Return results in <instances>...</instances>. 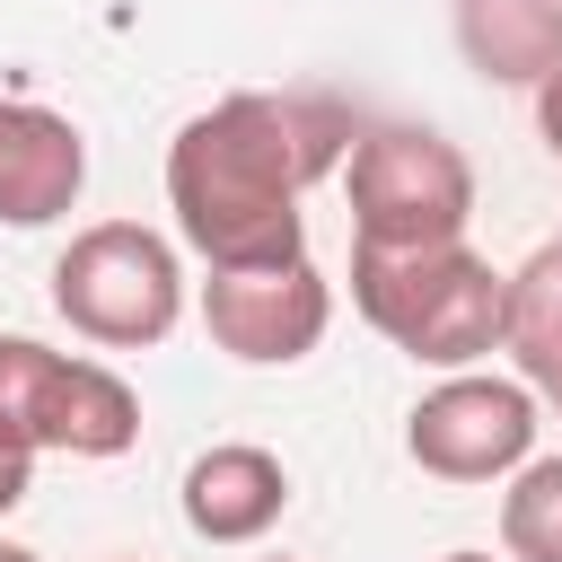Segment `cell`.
Wrapping results in <instances>:
<instances>
[{
  "instance_id": "obj_1",
  "label": "cell",
  "mask_w": 562,
  "mask_h": 562,
  "mask_svg": "<svg viewBox=\"0 0 562 562\" xmlns=\"http://www.w3.org/2000/svg\"><path fill=\"white\" fill-rule=\"evenodd\" d=\"M351 114L334 97H220L211 114H193L167 140V211L176 237L211 263V272H246V263H299L307 255V184L342 167L351 149Z\"/></svg>"
},
{
  "instance_id": "obj_2",
  "label": "cell",
  "mask_w": 562,
  "mask_h": 562,
  "mask_svg": "<svg viewBox=\"0 0 562 562\" xmlns=\"http://www.w3.org/2000/svg\"><path fill=\"white\" fill-rule=\"evenodd\" d=\"M501 299L509 272H492L465 237L457 246H422V255H360L351 246V307L413 360L430 369H474L483 351H501Z\"/></svg>"
},
{
  "instance_id": "obj_3",
  "label": "cell",
  "mask_w": 562,
  "mask_h": 562,
  "mask_svg": "<svg viewBox=\"0 0 562 562\" xmlns=\"http://www.w3.org/2000/svg\"><path fill=\"white\" fill-rule=\"evenodd\" d=\"M474 220V167L430 123H369L351 140V237L360 255L457 246Z\"/></svg>"
},
{
  "instance_id": "obj_4",
  "label": "cell",
  "mask_w": 562,
  "mask_h": 562,
  "mask_svg": "<svg viewBox=\"0 0 562 562\" xmlns=\"http://www.w3.org/2000/svg\"><path fill=\"white\" fill-rule=\"evenodd\" d=\"M53 307L70 334L105 342V351H149L176 334L184 316V263L158 228L140 220H97L61 246L53 263Z\"/></svg>"
},
{
  "instance_id": "obj_5",
  "label": "cell",
  "mask_w": 562,
  "mask_h": 562,
  "mask_svg": "<svg viewBox=\"0 0 562 562\" xmlns=\"http://www.w3.org/2000/svg\"><path fill=\"white\" fill-rule=\"evenodd\" d=\"M0 439L53 448V457H123L140 439V395L105 360L44 351L26 334H0Z\"/></svg>"
},
{
  "instance_id": "obj_6",
  "label": "cell",
  "mask_w": 562,
  "mask_h": 562,
  "mask_svg": "<svg viewBox=\"0 0 562 562\" xmlns=\"http://www.w3.org/2000/svg\"><path fill=\"white\" fill-rule=\"evenodd\" d=\"M404 457L439 483H501L536 457V386L518 378H483V369H457L439 378L413 422H404Z\"/></svg>"
},
{
  "instance_id": "obj_7",
  "label": "cell",
  "mask_w": 562,
  "mask_h": 562,
  "mask_svg": "<svg viewBox=\"0 0 562 562\" xmlns=\"http://www.w3.org/2000/svg\"><path fill=\"white\" fill-rule=\"evenodd\" d=\"M202 325L228 360L246 369H290L325 342L334 325V281L299 255V263H246V272H211L202 281Z\"/></svg>"
},
{
  "instance_id": "obj_8",
  "label": "cell",
  "mask_w": 562,
  "mask_h": 562,
  "mask_svg": "<svg viewBox=\"0 0 562 562\" xmlns=\"http://www.w3.org/2000/svg\"><path fill=\"white\" fill-rule=\"evenodd\" d=\"M88 184V140L70 114L53 105H26V97H0V220L9 228H44L79 202Z\"/></svg>"
},
{
  "instance_id": "obj_9",
  "label": "cell",
  "mask_w": 562,
  "mask_h": 562,
  "mask_svg": "<svg viewBox=\"0 0 562 562\" xmlns=\"http://www.w3.org/2000/svg\"><path fill=\"white\" fill-rule=\"evenodd\" d=\"M290 509V465L255 439H228V448H202L184 465V527L202 544H255L272 536Z\"/></svg>"
},
{
  "instance_id": "obj_10",
  "label": "cell",
  "mask_w": 562,
  "mask_h": 562,
  "mask_svg": "<svg viewBox=\"0 0 562 562\" xmlns=\"http://www.w3.org/2000/svg\"><path fill=\"white\" fill-rule=\"evenodd\" d=\"M457 53L492 88H544L562 70V0H457Z\"/></svg>"
},
{
  "instance_id": "obj_11",
  "label": "cell",
  "mask_w": 562,
  "mask_h": 562,
  "mask_svg": "<svg viewBox=\"0 0 562 562\" xmlns=\"http://www.w3.org/2000/svg\"><path fill=\"white\" fill-rule=\"evenodd\" d=\"M501 351L527 369V386H553V378H562V246H536V255L509 272Z\"/></svg>"
},
{
  "instance_id": "obj_12",
  "label": "cell",
  "mask_w": 562,
  "mask_h": 562,
  "mask_svg": "<svg viewBox=\"0 0 562 562\" xmlns=\"http://www.w3.org/2000/svg\"><path fill=\"white\" fill-rule=\"evenodd\" d=\"M501 553L509 562H562V457H527L501 492Z\"/></svg>"
},
{
  "instance_id": "obj_13",
  "label": "cell",
  "mask_w": 562,
  "mask_h": 562,
  "mask_svg": "<svg viewBox=\"0 0 562 562\" xmlns=\"http://www.w3.org/2000/svg\"><path fill=\"white\" fill-rule=\"evenodd\" d=\"M35 492V448H18V439H0V518L18 509Z\"/></svg>"
},
{
  "instance_id": "obj_14",
  "label": "cell",
  "mask_w": 562,
  "mask_h": 562,
  "mask_svg": "<svg viewBox=\"0 0 562 562\" xmlns=\"http://www.w3.org/2000/svg\"><path fill=\"white\" fill-rule=\"evenodd\" d=\"M536 132H544V149L562 158V70H553V79L536 88Z\"/></svg>"
},
{
  "instance_id": "obj_15",
  "label": "cell",
  "mask_w": 562,
  "mask_h": 562,
  "mask_svg": "<svg viewBox=\"0 0 562 562\" xmlns=\"http://www.w3.org/2000/svg\"><path fill=\"white\" fill-rule=\"evenodd\" d=\"M0 562H44V553H26V544H0Z\"/></svg>"
},
{
  "instance_id": "obj_16",
  "label": "cell",
  "mask_w": 562,
  "mask_h": 562,
  "mask_svg": "<svg viewBox=\"0 0 562 562\" xmlns=\"http://www.w3.org/2000/svg\"><path fill=\"white\" fill-rule=\"evenodd\" d=\"M439 562H492V553H439Z\"/></svg>"
},
{
  "instance_id": "obj_17",
  "label": "cell",
  "mask_w": 562,
  "mask_h": 562,
  "mask_svg": "<svg viewBox=\"0 0 562 562\" xmlns=\"http://www.w3.org/2000/svg\"><path fill=\"white\" fill-rule=\"evenodd\" d=\"M544 395H553V404H562V378H553V386H544Z\"/></svg>"
},
{
  "instance_id": "obj_18",
  "label": "cell",
  "mask_w": 562,
  "mask_h": 562,
  "mask_svg": "<svg viewBox=\"0 0 562 562\" xmlns=\"http://www.w3.org/2000/svg\"><path fill=\"white\" fill-rule=\"evenodd\" d=\"M553 246H562V237H553Z\"/></svg>"
}]
</instances>
